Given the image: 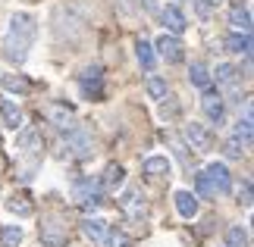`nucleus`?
<instances>
[{
    "label": "nucleus",
    "instance_id": "21",
    "mask_svg": "<svg viewBox=\"0 0 254 247\" xmlns=\"http://www.w3.org/2000/svg\"><path fill=\"white\" fill-rule=\"evenodd\" d=\"M123 179H126V169H123V166L110 163V166L104 169V188H107V191H116V188L123 185Z\"/></svg>",
    "mask_w": 254,
    "mask_h": 247
},
{
    "label": "nucleus",
    "instance_id": "23",
    "mask_svg": "<svg viewBox=\"0 0 254 247\" xmlns=\"http://www.w3.org/2000/svg\"><path fill=\"white\" fill-rule=\"evenodd\" d=\"M22 229L19 225H3L0 229V241H3V247H16V244H22Z\"/></svg>",
    "mask_w": 254,
    "mask_h": 247
},
{
    "label": "nucleus",
    "instance_id": "8",
    "mask_svg": "<svg viewBox=\"0 0 254 247\" xmlns=\"http://www.w3.org/2000/svg\"><path fill=\"white\" fill-rule=\"evenodd\" d=\"M101 82H104V69H101V66L82 69L79 85H82V94H85V97H101Z\"/></svg>",
    "mask_w": 254,
    "mask_h": 247
},
{
    "label": "nucleus",
    "instance_id": "22",
    "mask_svg": "<svg viewBox=\"0 0 254 247\" xmlns=\"http://www.w3.org/2000/svg\"><path fill=\"white\" fill-rule=\"evenodd\" d=\"M82 232H85V238H91V241H104L107 238V222L104 219H85Z\"/></svg>",
    "mask_w": 254,
    "mask_h": 247
},
{
    "label": "nucleus",
    "instance_id": "12",
    "mask_svg": "<svg viewBox=\"0 0 254 247\" xmlns=\"http://www.w3.org/2000/svg\"><path fill=\"white\" fill-rule=\"evenodd\" d=\"M0 119L9 132H19L22 128V110H19L16 100H0Z\"/></svg>",
    "mask_w": 254,
    "mask_h": 247
},
{
    "label": "nucleus",
    "instance_id": "16",
    "mask_svg": "<svg viewBox=\"0 0 254 247\" xmlns=\"http://www.w3.org/2000/svg\"><path fill=\"white\" fill-rule=\"evenodd\" d=\"M223 47H226L229 53H245V56H251V35L236 32V35H229L226 41H223Z\"/></svg>",
    "mask_w": 254,
    "mask_h": 247
},
{
    "label": "nucleus",
    "instance_id": "6",
    "mask_svg": "<svg viewBox=\"0 0 254 247\" xmlns=\"http://www.w3.org/2000/svg\"><path fill=\"white\" fill-rule=\"evenodd\" d=\"M182 50H185V47L179 44V38H176V35H160L157 44H154V53H160L167 63H182L185 60Z\"/></svg>",
    "mask_w": 254,
    "mask_h": 247
},
{
    "label": "nucleus",
    "instance_id": "33",
    "mask_svg": "<svg viewBox=\"0 0 254 247\" xmlns=\"http://www.w3.org/2000/svg\"><path fill=\"white\" fill-rule=\"evenodd\" d=\"M194 185H198V194H201V197H213V194H210V188H207V179H204V172L194 175Z\"/></svg>",
    "mask_w": 254,
    "mask_h": 247
},
{
    "label": "nucleus",
    "instance_id": "27",
    "mask_svg": "<svg viewBox=\"0 0 254 247\" xmlns=\"http://www.w3.org/2000/svg\"><path fill=\"white\" fill-rule=\"evenodd\" d=\"M226 247H248V232L242 225H232L226 232Z\"/></svg>",
    "mask_w": 254,
    "mask_h": 247
},
{
    "label": "nucleus",
    "instance_id": "24",
    "mask_svg": "<svg viewBox=\"0 0 254 247\" xmlns=\"http://www.w3.org/2000/svg\"><path fill=\"white\" fill-rule=\"evenodd\" d=\"M51 119L57 122V128H63V132L75 125V122H72V110H69V106H66V110H63V106H51Z\"/></svg>",
    "mask_w": 254,
    "mask_h": 247
},
{
    "label": "nucleus",
    "instance_id": "28",
    "mask_svg": "<svg viewBox=\"0 0 254 247\" xmlns=\"http://www.w3.org/2000/svg\"><path fill=\"white\" fill-rule=\"evenodd\" d=\"M3 88L6 91H16V94H28V82L19 75H3Z\"/></svg>",
    "mask_w": 254,
    "mask_h": 247
},
{
    "label": "nucleus",
    "instance_id": "10",
    "mask_svg": "<svg viewBox=\"0 0 254 247\" xmlns=\"http://www.w3.org/2000/svg\"><path fill=\"white\" fill-rule=\"evenodd\" d=\"M201 110L207 113V119L213 122V125H223V119H226V106H223V97L220 94H213V91H207L201 97Z\"/></svg>",
    "mask_w": 254,
    "mask_h": 247
},
{
    "label": "nucleus",
    "instance_id": "29",
    "mask_svg": "<svg viewBox=\"0 0 254 247\" xmlns=\"http://www.w3.org/2000/svg\"><path fill=\"white\" fill-rule=\"evenodd\" d=\"M223 3V0H194V13H198L201 19H210L213 9H217Z\"/></svg>",
    "mask_w": 254,
    "mask_h": 247
},
{
    "label": "nucleus",
    "instance_id": "32",
    "mask_svg": "<svg viewBox=\"0 0 254 247\" xmlns=\"http://www.w3.org/2000/svg\"><path fill=\"white\" fill-rule=\"evenodd\" d=\"M107 241V247H132V241L126 238L123 232H116V235H110V238H104Z\"/></svg>",
    "mask_w": 254,
    "mask_h": 247
},
{
    "label": "nucleus",
    "instance_id": "13",
    "mask_svg": "<svg viewBox=\"0 0 254 247\" xmlns=\"http://www.w3.org/2000/svg\"><path fill=\"white\" fill-rule=\"evenodd\" d=\"M229 25L236 28V32L251 35V9L242 6V3H232V9H229Z\"/></svg>",
    "mask_w": 254,
    "mask_h": 247
},
{
    "label": "nucleus",
    "instance_id": "17",
    "mask_svg": "<svg viewBox=\"0 0 254 247\" xmlns=\"http://www.w3.org/2000/svg\"><path fill=\"white\" fill-rule=\"evenodd\" d=\"M16 144H19L22 153H35V150H41V135H38L35 128H22L19 138H16Z\"/></svg>",
    "mask_w": 254,
    "mask_h": 247
},
{
    "label": "nucleus",
    "instance_id": "4",
    "mask_svg": "<svg viewBox=\"0 0 254 247\" xmlns=\"http://www.w3.org/2000/svg\"><path fill=\"white\" fill-rule=\"evenodd\" d=\"M204 179H207L210 194L226 197V194L232 191V175H229V169H226V163H207V169H204Z\"/></svg>",
    "mask_w": 254,
    "mask_h": 247
},
{
    "label": "nucleus",
    "instance_id": "26",
    "mask_svg": "<svg viewBox=\"0 0 254 247\" xmlns=\"http://www.w3.org/2000/svg\"><path fill=\"white\" fill-rule=\"evenodd\" d=\"M148 97H154V100H163V97H167V78L151 75V78H148Z\"/></svg>",
    "mask_w": 254,
    "mask_h": 247
},
{
    "label": "nucleus",
    "instance_id": "18",
    "mask_svg": "<svg viewBox=\"0 0 254 247\" xmlns=\"http://www.w3.org/2000/svg\"><path fill=\"white\" fill-rule=\"evenodd\" d=\"M189 82L194 85V88H201V91H207L210 88V69L204 66V63H191V69H189Z\"/></svg>",
    "mask_w": 254,
    "mask_h": 247
},
{
    "label": "nucleus",
    "instance_id": "30",
    "mask_svg": "<svg viewBox=\"0 0 254 247\" xmlns=\"http://www.w3.org/2000/svg\"><path fill=\"white\" fill-rule=\"evenodd\" d=\"M223 150H226L229 160H242V153H245V144H242L239 138H229V141L223 144Z\"/></svg>",
    "mask_w": 254,
    "mask_h": 247
},
{
    "label": "nucleus",
    "instance_id": "15",
    "mask_svg": "<svg viewBox=\"0 0 254 247\" xmlns=\"http://www.w3.org/2000/svg\"><path fill=\"white\" fill-rule=\"evenodd\" d=\"M173 163L170 156H148L144 160V175H151V179H163V175H170Z\"/></svg>",
    "mask_w": 254,
    "mask_h": 247
},
{
    "label": "nucleus",
    "instance_id": "1",
    "mask_svg": "<svg viewBox=\"0 0 254 247\" xmlns=\"http://www.w3.org/2000/svg\"><path fill=\"white\" fill-rule=\"evenodd\" d=\"M35 35H38V19L32 13H16L9 19V28L3 35V60L22 66L35 44Z\"/></svg>",
    "mask_w": 254,
    "mask_h": 247
},
{
    "label": "nucleus",
    "instance_id": "20",
    "mask_svg": "<svg viewBox=\"0 0 254 247\" xmlns=\"http://www.w3.org/2000/svg\"><path fill=\"white\" fill-rule=\"evenodd\" d=\"M210 78H217V85H226V88H236L239 85V69L232 63H220L217 72H213Z\"/></svg>",
    "mask_w": 254,
    "mask_h": 247
},
{
    "label": "nucleus",
    "instance_id": "11",
    "mask_svg": "<svg viewBox=\"0 0 254 247\" xmlns=\"http://www.w3.org/2000/svg\"><path fill=\"white\" fill-rule=\"evenodd\" d=\"M41 244L44 247H63L66 244V229L57 219H47L41 225Z\"/></svg>",
    "mask_w": 254,
    "mask_h": 247
},
{
    "label": "nucleus",
    "instance_id": "2",
    "mask_svg": "<svg viewBox=\"0 0 254 247\" xmlns=\"http://www.w3.org/2000/svg\"><path fill=\"white\" fill-rule=\"evenodd\" d=\"M66 153L79 156V160H88L94 153V138L85 125H72L66 128Z\"/></svg>",
    "mask_w": 254,
    "mask_h": 247
},
{
    "label": "nucleus",
    "instance_id": "5",
    "mask_svg": "<svg viewBox=\"0 0 254 247\" xmlns=\"http://www.w3.org/2000/svg\"><path fill=\"white\" fill-rule=\"evenodd\" d=\"M72 191H75V197H79V203L85 206V210H97V206L104 203L101 188H97V182H91V179H79L72 185Z\"/></svg>",
    "mask_w": 254,
    "mask_h": 247
},
{
    "label": "nucleus",
    "instance_id": "9",
    "mask_svg": "<svg viewBox=\"0 0 254 247\" xmlns=\"http://www.w3.org/2000/svg\"><path fill=\"white\" fill-rule=\"evenodd\" d=\"M160 19H163V25L170 28V35H182L185 28H189V19H185V13L176 3H167L160 9Z\"/></svg>",
    "mask_w": 254,
    "mask_h": 247
},
{
    "label": "nucleus",
    "instance_id": "34",
    "mask_svg": "<svg viewBox=\"0 0 254 247\" xmlns=\"http://www.w3.org/2000/svg\"><path fill=\"white\" fill-rule=\"evenodd\" d=\"M239 203H242V206H251V182L242 185V191H239Z\"/></svg>",
    "mask_w": 254,
    "mask_h": 247
},
{
    "label": "nucleus",
    "instance_id": "19",
    "mask_svg": "<svg viewBox=\"0 0 254 247\" xmlns=\"http://www.w3.org/2000/svg\"><path fill=\"white\" fill-rule=\"evenodd\" d=\"M135 56H138L141 69H148V72H154V66H157V53H154V44H148V41H138V44H135Z\"/></svg>",
    "mask_w": 254,
    "mask_h": 247
},
{
    "label": "nucleus",
    "instance_id": "14",
    "mask_svg": "<svg viewBox=\"0 0 254 247\" xmlns=\"http://www.w3.org/2000/svg\"><path fill=\"white\" fill-rule=\"evenodd\" d=\"M176 210H179V216H185V219H194L198 216V197H194L191 191H176Z\"/></svg>",
    "mask_w": 254,
    "mask_h": 247
},
{
    "label": "nucleus",
    "instance_id": "3",
    "mask_svg": "<svg viewBox=\"0 0 254 247\" xmlns=\"http://www.w3.org/2000/svg\"><path fill=\"white\" fill-rule=\"evenodd\" d=\"M182 138H185V144H189L191 150H198V153H207L213 147V132L207 125H201V122H185L182 125Z\"/></svg>",
    "mask_w": 254,
    "mask_h": 247
},
{
    "label": "nucleus",
    "instance_id": "31",
    "mask_svg": "<svg viewBox=\"0 0 254 247\" xmlns=\"http://www.w3.org/2000/svg\"><path fill=\"white\" fill-rule=\"evenodd\" d=\"M6 210L16 213V216H32V206H28L22 197H9V200H6Z\"/></svg>",
    "mask_w": 254,
    "mask_h": 247
},
{
    "label": "nucleus",
    "instance_id": "7",
    "mask_svg": "<svg viewBox=\"0 0 254 247\" xmlns=\"http://www.w3.org/2000/svg\"><path fill=\"white\" fill-rule=\"evenodd\" d=\"M120 206H123V213L129 216V219H135V222L144 219V194L138 191V188H129V191L123 194Z\"/></svg>",
    "mask_w": 254,
    "mask_h": 247
},
{
    "label": "nucleus",
    "instance_id": "25",
    "mask_svg": "<svg viewBox=\"0 0 254 247\" xmlns=\"http://www.w3.org/2000/svg\"><path fill=\"white\" fill-rule=\"evenodd\" d=\"M236 138H239L245 147H251V110H245V116L236 122Z\"/></svg>",
    "mask_w": 254,
    "mask_h": 247
},
{
    "label": "nucleus",
    "instance_id": "35",
    "mask_svg": "<svg viewBox=\"0 0 254 247\" xmlns=\"http://www.w3.org/2000/svg\"><path fill=\"white\" fill-rule=\"evenodd\" d=\"M141 3H144V9H154V0H141Z\"/></svg>",
    "mask_w": 254,
    "mask_h": 247
}]
</instances>
